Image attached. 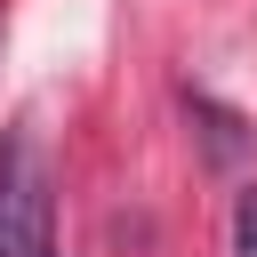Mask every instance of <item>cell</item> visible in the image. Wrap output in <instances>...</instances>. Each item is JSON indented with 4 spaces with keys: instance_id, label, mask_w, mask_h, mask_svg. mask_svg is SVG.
Returning a JSON list of instances; mask_svg holds the SVG:
<instances>
[{
    "instance_id": "277c9868",
    "label": "cell",
    "mask_w": 257,
    "mask_h": 257,
    "mask_svg": "<svg viewBox=\"0 0 257 257\" xmlns=\"http://www.w3.org/2000/svg\"><path fill=\"white\" fill-rule=\"evenodd\" d=\"M40 257H56V249H40Z\"/></svg>"
},
{
    "instance_id": "3957f363",
    "label": "cell",
    "mask_w": 257,
    "mask_h": 257,
    "mask_svg": "<svg viewBox=\"0 0 257 257\" xmlns=\"http://www.w3.org/2000/svg\"><path fill=\"white\" fill-rule=\"evenodd\" d=\"M233 257H257V185H249L241 209H233Z\"/></svg>"
},
{
    "instance_id": "6da1fadb",
    "label": "cell",
    "mask_w": 257,
    "mask_h": 257,
    "mask_svg": "<svg viewBox=\"0 0 257 257\" xmlns=\"http://www.w3.org/2000/svg\"><path fill=\"white\" fill-rule=\"evenodd\" d=\"M48 249V169L32 145H0V257H40Z\"/></svg>"
},
{
    "instance_id": "7a4b0ae2",
    "label": "cell",
    "mask_w": 257,
    "mask_h": 257,
    "mask_svg": "<svg viewBox=\"0 0 257 257\" xmlns=\"http://www.w3.org/2000/svg\"><path fill=\"white\" fill-rule=\"evenodd\" d=\"M185 112L201 120V153H209V169H241V161H249V120H241V112H225V104L201 96V88H185Z\"/></svg>"
}]
</instances>
